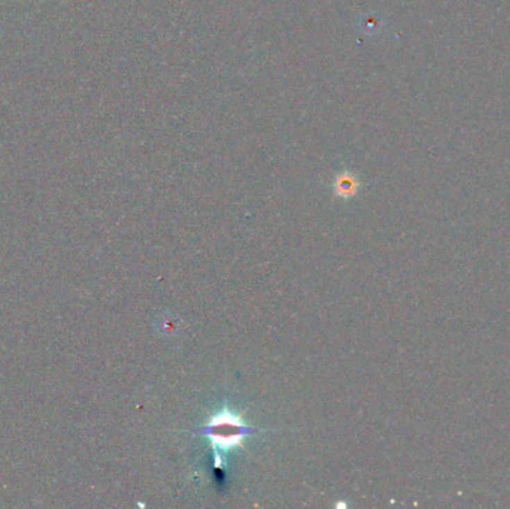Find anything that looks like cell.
Here are the masks:
<instances>
[{
    "label": "cell",
    "mask_w": 510,
    "mask_h": 509,
    "mask_svg": "<svg viewBox=\"0 0 510 509\" xmlns=\"http://www.w3.org/2000/svg\"><path fill=\"white\" fill-rule=\"evenodd\" d=\"M333 188H334V193L337 197L349 199L357 194L358 188H359V183L355 178V175H352L351 172H342L336 176Z\"/></svg>",
    "instance_id": "cell-2"
},
{
    "label": "cell",
    "mask_w": 510,
    "mask_h": 509,
    "mask_svg": "<svg viewBox=\"0 0 510 509\" xmlns=\"http://www.w3.org/2000/svg\"><path fill=\"white\" fill-rule=\"evenodd\" d=\"M379 26H381V23H379V18L376 14H364L359 18V27H362L366 35L376 33Z\"/></svg>",
    "instance_id": "cell-4"
},
{
    "label": "cell",
    "mask_w": 510,
    "mask_h": 509,
    "mask_svg": "<svg viewBox=\"0 0 510 509\" xmlns=\"http://www.w3.org/2000/svg\"><path fill=\"white\" fill-rule=\"evenodd\" d=\"M157 328L158 332L164 336H175L178 333H181L182 322L172 314H164L157 318Z\"/></svg>",
    "instance_id": "cell-3"
},
{
    "label": "cell",
    "mask_w": 510,
    "mask_h": 509,
    "mask_svg": "<svg viewBox=\"0 0 510 509\" xmlns=\"http://www.w3.org/2000/svg\"><path fill=\"white\" fill-rule=\"evenodd\" d=\"M263 431L249 426L244 418L233 412L232 409L224 408L221 411L209 417L206 424L196 428L194 435H203L214 450V462L216 467H221L224 454L242 447L248 436L262 433Z\"/></svg>",
    "instance_id": "cell-1"
}]
</instances>
